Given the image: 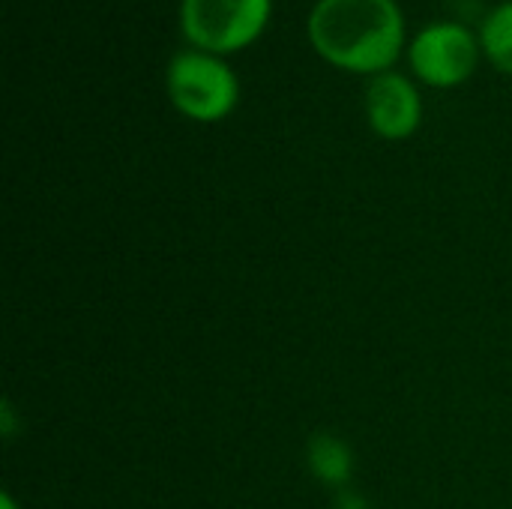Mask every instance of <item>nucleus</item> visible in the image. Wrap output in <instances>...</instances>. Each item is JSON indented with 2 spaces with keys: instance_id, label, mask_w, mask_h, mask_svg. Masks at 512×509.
I'll return each instance as SVG.
<instances>
[{
  "instance_id": "obj_1",
  "label": "nucleus",
  "mask_w": 512,
  "mask_h": 509,
  "mask_svg": "<svg viewBox=\"0 0 512 509\" xmlns=\"http://www.w3.org/2000/svg\"><path fill=\"white\" fill-rule=\"evenodd\" d=\"M306 36L333 69L366 78L390 72L408 51L405 15L396 0H315Z\"/></svg>"
},
{
  "instance_id": "obj_2",
  "label": "nucleus",
  "mask_w": 512,
  "mask_h": 509,
  "mask_svg": "<svg viewBox=\"0 0 512 509\" xmlns=\"http://www.w3.org/2000/svg\"><path fill=\"white\" fill-rule=\"evenodd\" d=\"M165 93L177 114L192 123H222L240 105L234 66L210 51H177L165 69Z\"/></svg>"
},
{
  "instance_id": "obj_3",
  "label": "nucleus",
  "mask_w": 512,
  "mask_h": 509,
  "mask_svg": "<svg viewBox=\"0 0 512 509\" xmlns=\"http://www.w3.org/2000/svg\"><path fill=\"white\" fill-rule=\"evenodd\" d=\"M273 18V0H180L177 21L189 48L219 57L255 45Z\"/></svg>"
},
{
  "instance_id": "obj_4",
  "label": "nucleus",
  "mask_w": 512,
  "mask_h": 509,
  "mask_svg": "<svg viewBox=\"0 0 512 509\" xmlns=\"http://www.w3.org/2000/svg\"><path fill=\"white\" fill-rule=\"evenodd\" d=\"M411 75L435 90H453L474 78L483 48L480 36L462 21H432L408 39Z\"/></svg>"
},
{
  "instance_id": "obj_5",
  "label": "nucleus",
  "mask_w": 512,
  "mask_h": 509,
  "mask_svg": "<svg viewBox=\"0 0 512 509\" xmlns=\"http://www.w3.org/2000/svg\"><path fill=\"white\" fill-rule=\"evenodd\" d=\"M366 123L381 141H408L423 123V96L414 78L390 69L369 78L363 93Z\"/></svg>"
},
{
  "instance_id": "obj_6",
  "label": "nucleus",
  "mask_w": 512,
  "mask_h": 509,
  "mask_svg": "<svg viewBox=\"0 0 512 509\" xmlns=\"http://www.w3.org/2000/svg\"><path fill=\"white\" fill-rule=\"evenodd\" d=\"M306 465L318 483L342 492V489H348V483L354 477V450L348 447L345 438H339L333 432H318L306 444Z\"/></svg>"
},
{
  "instance_id": "obj_7",
  "label": "nucleus",
  "mask_w": 512,
  "mask_h": 509,
  "mask_svg": "<svg viewBox=\"0 0 512 509\" xmlns=\"http://www.w3.org/2000/svg\"><path fill=\"white\" fill-rule=\"evenodd\" d=\"M483 57L504 75H512V0L498 3L480 24Z\"/></svg>"
},
{
  "instance_id": "obj_8",
  "label": "nucleus",
  "mask_w": 512,
  "mask_h": 509,
  "mask_svg": "<svg viewBox=\"0 0 512 509\" xmlns=\"http://www.w3.org/2000/svg\"><path fill=\"white\" fill-rule=\"evenodd\" d=\"M333 509H372L369 507V501L363 498V495H357V492H351V489H342L339 495H336V504Z\"/></svg>"
},
{
  "instance_id": "obj_9",
  "label": "nucleus",
  "mask_w": 512,
  "mask_h": 509,
  "mask_svg": "<svg viewBox=\"0 0 512 509\" xmlns=\"http://www.w3.org/2000/svg\"><path fill=\"white\" fill-rule=\"evenodd\" d=\"M0 509H21V504L15 501L12 492H3V495H0Z\"/></svg>"
}]
</instances>
